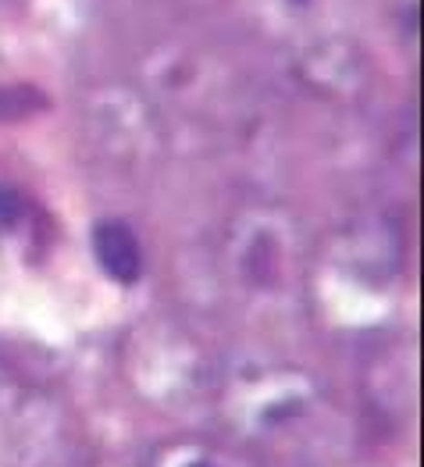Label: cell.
<instances>
[{
    "instance_id": "cell-2",
    "label": "cell",
    "mask_w": 424,
    "mask_h": 467,
    "mask_svg": "<svg viewBox=\"0 0 424 467\" xmlns=\"http://www.w3.org/2000/svg\"><path fill=\"white\" fill-rule=\"evenodd\" d=\"M68 457L65 403L33 379L0 368V467H61Z\"/></svg>"
},
{
    "instance_id": "cell-6",
    "label": "cell",
    "mask_w": 424,
    "mask_h": 467,
    "mask_svg": "<svg viewBox=\"0 0 424 467\" xmlns=\"http://www.w3.org/2000/svg\"><path fill=\"white\" fill-rule=\"evenodd\" d=\"M18 211H22V200L15 190H7V186H0V222H15L18 218Z\"/></svg>"
},
{
    "instance_id": "cell-3",
    "label": "cell",
    "mask_w": 424,
    "mask_h": 467,
    "mask_svg": "<svg viewBox=\"0 0 424 467\" xmlns=\"http://www.w3.org/2000/svg\"><path fill=\"white\" fill-rule=\"evenodd\" d=\"M93 254L100 261V268L111 275L121 285H132L143 275V250L140 239L132 235L129 225L121 222H100L93 229Z\"/></svg>"
},
{
    "instance_id": "cell-1",
    "label": "cell",
    "mask_w": 424,
    "mask_h": 467,
    "mask_svg": "<svg viewBox=\"0 0 424 467\" xmlns=\"http://www.w3.org/2000/svg\"><path fill=\"white\" fill-rule=\"evenodd\" d=\"M222 414L239 439L264 446L271 457H304L317 442L325 446L336 421L314 379L300 371H257L232 379Z\"/></svg>"
},
{
    "instance_id": "cell-5",
    "label": "cell",
    "mask_w": 424,
    "mask_h": 467,
    "mask_svg": "<svg viewBox=\"0 0 424 467\" xmlns=\"http://www.w3.org/2000/svg\"><path fill=\"white\" fill-rule=\"evenodd\" d=\"M39 108L36 89H0V121H15V118L33 115Z\"/></svg>"
},
{
    "instance_id": "cell-4",
    "label": "cell",
    "mask_w": 424,
    "mask_h": 467,
    "mask_svg": "<svg viewBox=\"0 0 424 467\" xmlns=\"http://www.w3.org/2000/svg\"><path fill=\"white\" fill-rule=\"evenodd\" d=\"M147 467H253L243 453L214 439H164L147 457Z\"/></svg>"
}]
</instances>
